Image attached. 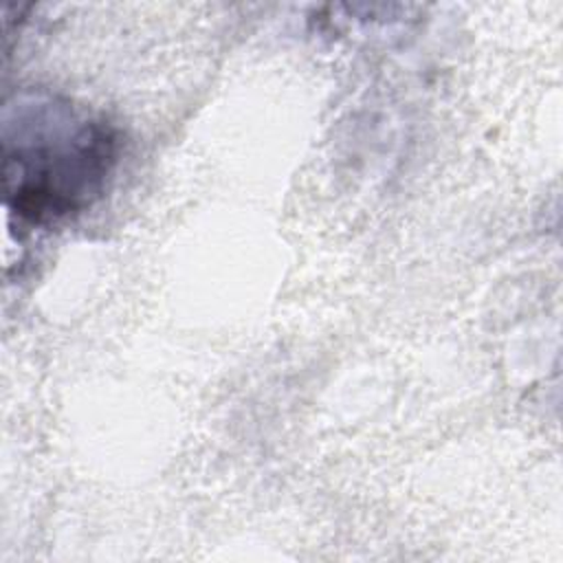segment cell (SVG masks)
Listing matches in <instances>:
<instances>
[{
    "instance_id": "1",
    "label": "cell",
    "mask_w": 563,
    "mask_h": 563,
    "mask_svg": "<svg viewBox=\"0 0 563 563\" xmlns=\"http://www.w3.org/2000/svg\"><path fill=\"white\" fill-rule=\"evenodd\" d=\"M35 139L4 156V180L18 213L44 222L88 202L108 174L114 143L103 125L88 121L68 130L57 125Z\"/></svg>"
}]
</instances>
